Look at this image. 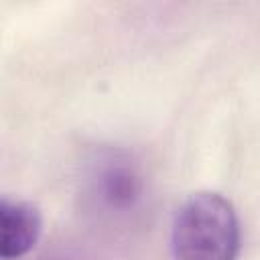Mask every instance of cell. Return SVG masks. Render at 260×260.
Returning <instances> with one entry per match:
<instances>
[{
	"mask_svg": "<svg viewBox=\"0 0 260 260\" xmlns=\"http://www.w3.org/2000/svg\"><path fill=\"white\" fill-rule=\"evenodd\" d=\"M171 248L177 260H236L242 234L234 203L217 191L191 193L175 213Z\"/></svg>",
	"mask_w": 260,
	"mask_h": 260,
	"instance_id": "cell-1",
	"label": "cell"
},
{
	"mask_svg": "<svg viewBox=\"0 0 260 260\" xmlns=\"http://www.w3.org/2000/svg\"><path fill=\"white\" fill-rule=\"evenodd\" d=\"M91 195L110 213H130L144 197V177L126 154H106L91 175Z\"/></svg>",
	"mask_w": 260,
	"mask_h": 260,
	"instance_id": "cell-2",
	"label": "cell"
},
{
	"mask_svg": "<svg viewBox=\"0 0 260 260\" xmlns=\"http://www.w3.org/2000/svg\"><path fill=\"white\" fill-rule=\"evenodd\" d=\"M43 215L39 207L24 199L4 195L0 199V258L20 260L39 242Z\"/></svg>",
	"mask_w": 260,
	"mask_h": 260,
	"instance_id": "cell-3",
	"label": "cell"
},
{
	"mask_svg": "<svg viewBox=\"0 0 260 260\" xmlns=\"http://www.w3.org/2000/svg\"><path fill=\"white\" fill-rule=\"evenodd\" d=\"M43 260H63V258H43Z\"/></svg>",
	"mask_w": 260,
	"mask_h": 260,
	"instance_id": "cell-4",
	"label": "cell"
}]
</instances>
